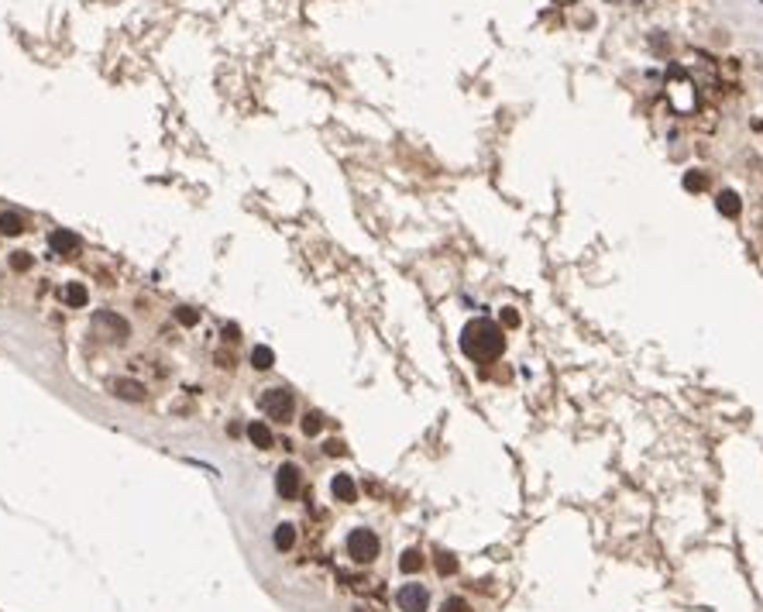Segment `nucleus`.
Here are the masks:
<instances>
[{
	"instance_id": "f257e3e1",
	"label": "nucleus",
	"mask_w": 763,
	"mask_h": 612,
	"mask_svg": "<svg viewBox=\"0 0 763 612\" xmlns=\"http://www.w3.org/2000/svg\"><path fill=\"white\" fill-rule=\"evenodd\" d=\"M461 351L471 358V361H482L489 365L495 358L506 351V337H502V327L492 323V320H471L468 327L461 331Z\"/></svg>"
},
{
	"instance_id": "f03ea898",
	"label": "nucleus",
	"mask_w": 763,
	"mask_h": 612,
	"mask_svg": "<svg viewBox=\"0 0 763 612\" xmlns=\"http://www.w3.org/2000/svg\"><path fill=\"white\" fill-rule=\"evenodd\" d=\"M93 334H97L100 341H107V344H124V341L131 337V327H128L124 316L110 313V310H97V313H93Z\"/></svg>"
},
{
	"instance_id": "7ed1b4c3",
	"label": "nucleus",
	"mask_w": 763,
	"mask_h": 612,
	"mask_svg": "<svg viewBox=\"0 0 763 612\" xmlns=\"http://www.w3.org/2000/svg\"><path fill=\"white\" fill-rule=\"evenodd\" d=\"M348 554H351V561H358V564H368V561H375L378 557V536L372 534V530H351V536H348Z\"/></svg>"
},
{
	"instance_id": "20e7f679",
	"label": "nucleus",
	"mask_w": 763,
	"mask_h": 612,
	"mask_svg": "<svg viewBox=\"0 0 763 612\" xmlns=\"http://www.w3.org/2000/svg\"><path fill=\"white\" fill-rule=\"evenodd\" d=\"M293 406H296L293 393H289V389H282V385H275V389H269V393L261 395V410L272 416V420H282V423L293 416Z\"/></svg>"
},
{
	"instance_id": "39448f33",
	"label": "nucleus",
	"mask_w": 763,
	"mask_h": 612,
	"mask_svg": "<svg viewBox=\"0 0 763 612\" xmlns=\"http://www.w3.org/2000/svg\"><path fill=\"white\" fill-rule=\"evenodd\" d=\"M395 602H399V609L403 612H427V606H430V592H427L423 585H403L399 595H395Z\"/></svg>"
},
{
	"instance_id": "423d86ee",
	"label": "nucleus",
	"mask_w": 763,
	"mask_h": 612,
	"mask_svg": "<svg viewBox=\"0 0 763 612\" xmlns=\"http://www.w3.org/2000/svg\"><path fill=\"white\" fill-rule=\"evenodd\" d=\"M299 485H303V478H299V468H296V465H282V468L275 472V489H279V495L293 499V495H299Z\"/></svg>"
},
{
	"instance_id": "0eeeda50",
	"label": "nucleus",
	"mask_w": 763,
	"mask_h": 612,
	"mask_svg": "<svg viewBox=\"0 0 763 612\" xmlns=\"http://www.w3.org/2000/svg\"><path fill=\"white\" fill-rule=\"evenodd\" d=\"M48 248H52V251H56V255H76L79 251V237L73 234V231H52V234H48Z\"/></svg>"
},
{
	"instance_id": "6e6552de",
	"label": "nucleus",
	"mask_w": 763,
	"mask_h": 612,
	"mask_svg": "<svg viewBox=\"0 0 763 612\" xmlns=\"http://www.w3.org/2000/svg\"><path fill=\"white\" fill-rule=\"evenodd\" d=\"M110 389H114V395L124 399V403H141V399H145V382H137V378H118Z\"/></svg>"
},
{
	"instance_id": "1a4fd4ad",
	"label": "nucleus",
	"mask_w": 763,
	"mask_h": 612,
	"mask_svg": "<svg viewBox=\"0 0 763 612\" xmlns=\"http://www.w3.org/2000/svg\"><path fill=\"white\" fill-rule=\"evenodd\" d=\"M331 489H333V499H337V502H354V499H358V485H354L351 474H337Z\"/></svg>"
},
{
	"instance_id": "9d476101",
	"label": "nucleus",
	"mask_w": 763,
	"mask_h": 612,
	"mask_svg": "<svg viewBox=\"0 0 763 612\" xmlns=\"http://www.w3.org/2000/svg\"><path fill=\"white\" fill-rule=\"evenodd\" d=\"M248 437H251V444H254V447H261V451H269V447H272V444H275L272 430H269V427H265L261 420H251V423H248Z\"/></svg>"
},
{
	"instance_id": "9b49d317",
	"label": "nucleus",
	"mask_w": 763,
	"mask_h": 612,
	"mask_svg": "<svg viewBox=\"0 0 763 612\" xmlns=\"http://www.w3.org/2000/svg\"><path fill=\"white\" fill-rule=\"evenodd\" d=\"M715 207H719V214H722V217H739V210H743L739 193H732V190H722L719 199H715Z\"/></svg>"
},
{
	"instance_id": "f8f14e48",
	"label": "nucleus",
	"mask_w": 763,
	"mask_h": 612,
	"mask_svg": "<svg viewBox=\"0 0 763 612\" xmlns=\"http://www.w3.org/2000/svg\"><path fill=\"white\" fill-rule=\"evenodd\" d=\"M62 296H66V303H69V306H76V310L90 303V293H86V286H83V282H69Z\"/></svg>"
},
{
	"instance_id": "ddd939ff",
	"label": "nucleus",
	"mask_w": 763,
	"mask_h": 612,
	"mask_svg": "<svg viewBox=\"0 0 763 612\" xmlns=\"http://www.w3.org/2000/svg\"><path fill=\"white\" fill-rule=\"evenodd\" d=\"M272 540H275V547H279V551H289V547L296 544V527L293 523H279Z\"/></svg>"
},
{
	"instance_id": "4468645a",
	"label": "nucleus",
	"mask_w": 763,
	"mask_h": 612,
	"mask_svg": "<svg viewBox=\"0 0 763 612\" xmlns=\"http://www.w3.org/2000/svg\"><path fill=\"white\" fill-rule=\"evenodd\" d=\"M251 365L258 368V372H269L275 365V355H272V348H265V344H258L251 351Z\"/></svg>"
},
{
	"instance_id": "2eb2a0df",
	"label": "nucleus",
	"mask_w": 763,
	"mask_h": 612,
	"mask_svg": "<svg viewBox=\"0 0 763 612\" xmlns=\"http://www.w3.org/2000/svg\"><path fill=\"white\" fill-rule=\"evenodd\" d=\"M685 190L687 193H702V190H708V172H702V169H691L685 176Z\"/></svg>"
},
{
	"instance_id": "dca6fc26",
	"label": "nucleus",
	"mask_w": 763,
	"mask_h": 612,
	"mask_svg": "<svg viewBox=\"0 0 763 612\" xmlns=\"http://www.w3.org/2000/svg\"><path fill=\"white\" fill-rule=\"evenodd\" d=\"M0 231H4V234H21V231H24V220L18 217V214H7V210H4V214H0Z\"/></svg>"
},
{
	"instance_id": "f3484780",
	"label": "nucleus",
	"mask_w": 763,
	"mask_h": 612,
	"mask_svg": "<svg viewBox=\"0 0 763 612\" xmlns=\"http://www.w3.org/2000/svg\"><path fill=\"white\" fill-rule=\"evenodd\" d=\"M399 568H403L406 574L420 571V568H423V554H420V551H403V557H399Z\"/></svg>"
},
{
	"instance_id": "a211bd4d",
	"label": "nucleus",
	"mask_w": 763,
	"mask_h": 612,
	"mask_svg": "<svg viewBox=\"0 0 763 612\" xmlns=\"http://www.w3.org/2000/svg\"><path fill=\"white\" fill-rule=\"evenodd\" d=\"M176 320L182 323V327H196V323H199V310H193V306H179Z\"/></svg>"
},
{
	"instance_id": "6ab92c4d",
	"label": "nucleus",
	"mask_w": 763,
	"mask_h": 612,
	"mask_svg": "<svg viewBox=\"0 0 763 612\" xmlns=\"http://www.w3.org/2000/svg\"><path fill=\"white\" fill-rule=\"evenodd\" d=\"M320 427H323V416H320V413H306V416H303V434H306V437L320 434Z\"/></svg>"
},
{
	"instance_id": "aec40b11",
	"label": "nucleus",
	"mask_w": 763,
	"mask_h": 612,
	"mask_svg": "<svg viewBox=\"0 0 763 612\" xmlns=\"http://www.w3.org/2000/svg\"><path fill=\"white\" fill-rule=\"evenodd\" d=\"M437 571H440V574H454V571H457V561H454L450 554H437Z\"/></svg>"
},
{
	"instance_id": "412c9836",
	"label": "nucleus",
	"mask_w": 763,
	"mask_h": 612,
	"mask_svg": "<svg viewBox=\"0 0 763 612\" xmlns=\"http://www.w3.org/2000/svg\"><path fill=\"white\" fill-rule=\"evenodd\" d=\"M11 265H14L18 272H28V269H31V255H28V251H14V255H11Z\"/></svg>"
},
{
	"instance_id": "4be33fe9",
	"label": "nucleus",
	"mask_w": 763,
	"mask_h": 612,
	"mask_svg": "<svg viewBox=\"0 0 763 612\" xmlns=\"http://www.w3.org/2000/svg\"><path fill=\"white\" fill-rule=\"evenodd\" d=\"M440 612H468V602H464V598H447V602L440 606Z\"/></svg>"
},
{
	"instance_id": "5701e85b",
	"label": "nucleus",
	"mask_w": 763,
	"mask_h": 612,
	"mask_svg": "<svg viewBox=\"0 0 763 612\" xmlns=\"http://www.w3.org/2000/svg\"><path fill=\"white\" fill-rule=\"evenodd\" d=\"M502 327H519V313L512 306H502Z\"/></svg>"
},
{
	"instance_id": "b1692460",
	"label": "nucleus",
	"mask_w": 763,
	"mask_h": 612,
	"mask_svg": "<svg viewBox=\"0 0 763 612\" xmlns=\"http://www.w3.org/2000/svg\"><path fill=\"white\" fill-rule=\"evenodd\" d=\"M224 337H227V341H241V331H237V323H224Z\"/></svg>"
},
{
	"instance_id": "393cba45",
	"label": "nucleus",
	"mask_w": 763,
	"mask_h": 612,
	"mask_svg": "<svg viewBox=\"0 0 763 612\" xmlns=\"http://www.w3.org/2000/svg\"><path fill=\"white\" fill-rule=\"evenodd\" d=\"M327 455H331V457L344 455V444H341V440H331V444H327Z\"/></svg>"
}]
</instances>
